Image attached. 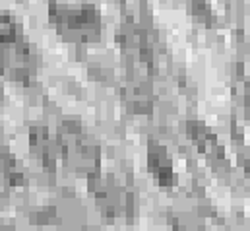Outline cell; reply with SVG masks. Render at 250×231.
<instances>
[{"label": "cell", "mask_w": 250, "mask_h": 231, "mask_svg": "<svg viewBox=\"0 0 250 231\" xmlns=\"http://www.w3.org/2000/svg\"><path fill=\"white\" fill-rule=\"evenodd\" d=\"M59 150L66 167L93 177L99 169V148L76 120H64L59 130Z\"/></svg>", "instance_id": "obj_1"}, {"label": "cell", "mask_w": 250, "mask_h": 231, "mask_svg": "<svg viewBox=\"0 0 250 231\" xmlns=\"http://www.w3.org/2000/svg\"><path fill=\"white\" fill-rule=\"evenodd\" d=\"M51 20L59 33L68 41L87 43L99 37L101 20L99 12L91 4H51Z\"/></svg>", "instance_id": "obj_2"}, {"label": "cell", "mask_w": 250, "mask_h": 231, "mask_svg": "<svg viewBox=\"0 0 250 231\" xmlns=\"http://www.w3.org/2000/svg\"><path fill=\"white\" fill-rule=\"evenodd\" d=\"M29 142H31V152L37 156L41 165L45 169L53 171L55 163H57V154H61L59 140L49 138V128L47 126H33L31 134H29Z\"/></svg>", "instance_id": "obj_3"}, {"label": "cell", "mask_w": 250, "mask_h": 231, "mask_svg": "<svg viewBox=\"0 0 250 231\" xmlns=\"http://www.w3.org/2000/svg\"><path fill=\"white\" fill-rule=\"evenodd\" d=\"M149 169L153 171L159 185H163V186L175 185L177 177L173 173L169 158H167V154H165V150L161 146H151V150H149Z\"/></svg>", "instance_id": "obj_4"}, {"label": "cell", "mask_w": 250, "mask_h": 231, "mask_svg": "<svg viewBox=\"0 0 250 231\" xmlns=\"http://www.w3.org/2000/svg\"><path fill=\"white\" fill-rule=\"evenodd\" d=\"M2 173L4 177L10 181V183H14V185H21L23 183V177L20 175L18 171V167H16V162H14V158L12 156H8V154H2Z\"/></svg>", "instance_id": "obj_5"}]
</instances>
